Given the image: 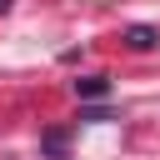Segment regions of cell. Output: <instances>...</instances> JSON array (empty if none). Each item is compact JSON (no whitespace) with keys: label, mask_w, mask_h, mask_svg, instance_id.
Returning <instances> with one entry per match:
<instances>
[{"label":"cell","mask_w":160,"mask_h":160,"mask_svg":"<svg viewBox=\"0 0 160 160\" xmlns=\"http://www.w3.org/2000/svg\"><path fill=\"white\" fill-rule=\"evenodd\" d=\"M105 90H110L105 75H85V80H75V95H80V100H100Z\"/></svg>","instance_id":"1"},{"label":"cell","mask_w":160,"mask_h":160,"mask_svg":"<svg viewBox=\"0 0 160 160\" xmlns=\"http://www.w3.org/2000/svg\"><path fill=\"white\" fill-rule=\"evenodd\" d=\"M65 140H70L65 130H45V140H40V150H45L50 160H60V155H65Z\"/></svg>","instance_id":"2"},{"label":"cell","mask_w":160,"mask_h":160,"mask_svg":"<svg viewBox=\"0 0 160 160\" xmlns=\"http://www.w3.org/2000/svg\"><path fill=\"white\" fill-rule=\"evenodd\" d=\"M125 40H130L135 50H150V45H155V30H150V25H130V30H125Z\"/></svg>","instance_id":"3"},{"label":"cell","mask_w":160,"mask_h":160,"mask_svg":"<svg viewBox=\"0 0 160 160\" xmlns=\"http://www.w3.org/2000/svg\"><path fill=\"white\" fill-rule=\"evenodd\" d=\"M10 5H15V0H0V15H5V10H10Z\"/></svg>","instance_id":"4"}]
</instances>
